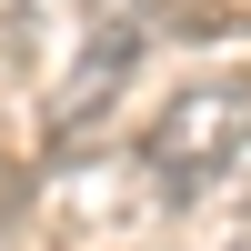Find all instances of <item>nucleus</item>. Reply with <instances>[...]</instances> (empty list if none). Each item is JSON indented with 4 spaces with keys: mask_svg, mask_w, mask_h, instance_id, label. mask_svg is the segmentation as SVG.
Instances as JSON below:
<instances>
[{
    "mask_svg": "<svg viewBox=\"0 0 251 251\" xmlns=\"http://www.w3.org/2000/svg\"><path fill=\"white\" fill-rule=\"evenodd\" d=\"M221 171H251V71H201L141 121V181L161 201H201Z\"/></svg>",
    "mask_w": 251,
    "mask_h": 251,
    "instance_id": "obj_1",
    "label": "nucleus"
},
{
    "mask_svg": "<svg viewBox=\"0 0 251 251\" xmlns=\"http://www.w3.org/2000/svg\"><path fill=\"white\" fill-rule=\"evenodd\" d=\"M141 50H151V10H141V0H121V10L100 20V30L80 40L71 60H60L50 100H40V171H60V161H80V141H91L100 121H111V100L131 91Z\"/></svg>",
    "mask_w": 251,
    "mask_h": 251,
    "instance_id": "obj_2",
    "label": "nucleus"
},
{
    "mask_svg": "<svg viewBox=\"0 0 251 251\" xmlns=\"http://www.w3.org/2000/svg\"><path fill=\"white\" fill-rule=\"evenodd\" d=\"M20 191H30V181H0V211H10V201H20Z\"/></svg>",
    "mask_w": 251,
    "mask_h": 251,
    "instance_id": "obj_3",
    "label": "nucleus"
}]
</instances>
